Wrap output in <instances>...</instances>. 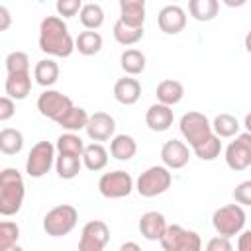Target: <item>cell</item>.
I'll return each instance as SVG.
<instances>
[{
    "mask_svg": "<svg viewBox=\"0 0 251 251\" xmlns=\"http://www.w3.org/2000/svg\"><path fill=\"white\" fill-rule=\"evenodd\" d=\"M39 49L51 57H71L75 51V39L69 33L67 24L59 16H47L39 24Z\"/></svg>",
    "mask_w": 251,
    "mask_h": 251,
    "instance_id": "obj_1",
    "label": "cell"
},
{
    "mask_svg": "<svg viewBox=\"0 0 251 251\" xmlns=\"http://www.w3.org/2000/svg\"><path fill=\"white\" fill-rule=\"evenodd\" d=\"M25 184L18 169L0 171V216H16L24 204Z\"/></svg>",
    "mask_w": 251,
    "mask_h": 251,
    "instance_id": "obj_2",
    "label": "cell"
},
{
    "mask_svg": "<svg viewBox=\"0 0 251 251\" xmlns=\"http://www.w3.org/2000/svg\"><path fill=\"white\" fill-rule=\"evenodd\" d=\"M173 182V175L171 169H167L165 165H153L147 171H143L135 182V190L143 196V198H153L159 196L163 192H167L171 188Z\"/></svg>",
    "mask_w": 251,
    "mask_h": 251,
    "instance_id": "obj_3",
    "label": "cell"
},
{
    "mask_svg": "<svg viewBox=\"0 0 251 251\" xmlns=\"http://www.w3.org/2000/svg\"><path fill=\"white\" fill-rule=\"evenodd\" d=\"M78 222V212L71 204H59L51 208L43 218V231L51 237H63L75 229Z\"/></svg>",
    "mask_w": 251,
    "mask_h": 251,
    "instance_id": "obj_4",
    "label": "cell"
},
{
    "mask_svg": "<svg viewBox=\"0 0 251 251\" xmlns=\"http://www.w3.org/2000/svg\"><path fill=\"white\" fill-rule=\"evenodd\" d=\"M245 222H247V216H245V210L241 204H226L222 208H218L212 216V226L216 229L218 235H224V237H233L237 235L243 227H245Z\"/></svg>",
    "mask_w": 251,
    "mask_h": 251,
    "instance_id": "obj_5",
    "label": "cell"
},
{
    "mask_svg": "<svg viewBox=\"0 0 251 251\" xmlns=\"http://www.w3.org/2000/svg\"><path fill=\"white\" fill-rule=\"evenodd\" d=\"M159 241L165 251H200L202 247L200 235L178 224H173V226L167 224L165 233L161 235Z\"/></svg>",
    "mask_w": 251,
    "mask_h": 251,
    "instance_id": "obj_6",
    "label": "cell"
},
{
    "mask_svg": "<svg viewBox=\"0 0 251 251\" xmlns=\"http://www.w3.org/2000/svg\"><path fill=\"white\" fill-rule=\"evenodd\" d=\"M55 165V145L51 141H37L25 161V173L31 178H41Z\"/></svg>",
    "mask_w": 251,
    "mask_h": 251,
    "instance_id": "obj_7",
    "label": "cell"
},
{
    "mask_svg": "<svg viewBox=\"0 0 251 251\" xmlns=\"http://www.w3.org/2000/svg\"><path fill=\"white\" fill-rule=\"evenodd\" d=\"M98 190L104 198L110 200H118V198H126L131 194L133 190V178L129 173L126 171H112V173H104L98 180Z\"/></svg>",
    "mask_w": 251,
    "mask_h": 251,
    "instance_id": "obj_8",
    "label": "cell"
},
{
    "mask_svg": "<svg viewBox=\"0 0 251 251\" xmlns=\"http://www.w3.org/2000/svg\"><path fill=\"white\" fill-rule=\"evenodd\" d=\"M180 133L182 137L188 141L190 147L198 145L200 141H204L208 135H212V126H210V120L202 114V112H186L182 118H180Z\"/></svg>",
    "mask_w": 251,
    "mask_h": 251,
    "instance_id": "obj_9",
    "label": "cell"
},
{
    "mask_svg": "<svg viewBox=\"0 0 251 251\" xmlns=\"http://www.w3.org/2000/svg\"><path fill=\"white\" fill-rule=\"evenodd\" d=\"M226 149V165L239 173L251 167V133H237Z\"/></svg>",
    "mask_w": 251,
    "mask_h": 251,
    "instance_id": "obj_10",
    "label": "cell"
},
{
    "mask_svg": "<svg viewBox=\"0 0 251 251\" xmlns=\"http://www.w3.org/2000/svg\"><path fill=\"white\" fill-rule=\"evenodd\" d=\"M110 241V227L102 220H90L82 226L78 249L80 251H102Z\"/></svg>",
    "mask_w": 251,
    "mask_h": 251,
    "instance_id": "obj_11",
    "label": "cell"
},
{
    "mask_svg": "<svg viewBox=\"0 0 251 251\" xmlns=\"http://www.w3.org/2000/svg\"><path fill=\"white\" fill-rule=\"evenodd\" d=\"M71 106H73V100L67 94H63L59 90H51V88L43 90L39 94V98H37V110H39V114L45 116V118H49V120H53V122L57 118H61Z\"/></svg>",
    "mask_w": 251,
    "mask_h": 251,
    "instance_id": "obj_12",
    "label": "cell"
},
{
    "mask_svg": "<svg viewBox=\"0 0 251 251\" xmlns=\"http://www.w3.org/2000/svg\"><path fill=\"white\" fill-rule=\"evenodd\" d=\"M84 129L92 141H108L116 133V120L106 112H94L88 116Z\"/></svg>",
    "mask_w": 251,
    "mask_h": 251,
    "instance_id": "obj_13",
    "label": "cell"
},
{
    "mask_svg": "<svg viewBox=\"0 0 251 251\" xmlns=\"http://www.w3.org/2000/svg\"><path fill=\"white\" fill-rule=\"evenodd\" d=\"M157 24H159V29L163 33L176 35L186 25V12L176 4H169V6L161 8V12L157 16Z\"/></svg>",
    "mask_w": 251,
    "mask_h": 251,
    "instance_id": "obj_14",
    "label": "cell"
},
{
    "mask_svg": "<svg viewBox=\"0 0 251 251\" xmlns=\"http://www.w3.org/2000/svg\"><path fill=\"white\" fill-rule=\"evenodd\" d=\"M190 159V151H188V145L184 141H178V139H169L163 143L161 147V161L167 169H182L186 167Z\"/></svg>",
    "mask_w": 251,
    "mask_h": 251,
    "instance_id": "obj_15",
    "label": "cell"
},
{
    "mask_svg": "<svg viewBox=\"0 0 251 251\" xmlns=\"http://www.w3.org/2000/svg\"><path fill=\"white\" fill-rule=\"evenodd\" d=\"M173 120H175V114L171 106L161 104V102L149 106V110L145 112V124L153 131H167L173 126Z\"/></svg>",
    "mask_w": 251,
    "mask_h": 251,
    "instance_id": "obj_16",
    "label": "cell"
},
{
    "mask_svg": "<svg viewBox=\"0 0 251 251\" xmlns=\"http://www.w3.org/2000/svg\"><path fill=\"white\" fill-rule=\"evenodd\" d=\"M165 227H167V220L161 212L151 210L139 218V233L149 241L161 239V235L165 233Z\"/></svg>",
    "mask_w": 251,
    "mask_h": 251,
    "instance_id": "obj_17",
    "label": "cell"
},
{
    "mask_svg": "<svg viewBox=\"0 0 251 251\" xmlns=\"http://www.w3.org/2000/svg\"><path fill=\"white\" fill-rule=\"evenodd\" d=\"M141 96V84L137 78L133 76H124V78H118L116 84H114V98L124 104V106H131L139 100Z\"/></svg>",
    "mask_w": 251,
    "mask_h": 251,
    "instance_id": "obj_18",
    "label": "cell"
},
{
    "mask_svg": "<svg viewBox=\"0 0 251 251\" xmlns=\"http://www.w3.org/2000/svg\"><path fill=\"white\" fill-rule=\"evenodd\" d=\"M6 94L12 98V100H24L27 98V94L31 92V75L29 71H24V73H8V78H6Z\"/></svg>",
    "mask_w": 251,
    "mask_h": 251,
    "instance_id": "obj_19",
    "label": "cell"
},
{
    "mask_svg": "<svg viewBox=\"0 0 251 251\" xmlns=\"http://www.w3.org/2000/svg\"><path fill=\"white\" fill-rule=\"evenodd\" d=\"M120 22L141 27L145 22V0H120Z\"/></svg>",
    "mask_w": 251,
    "mask_h": 251,
    "instance_id": "obj_20",
    "label": "cell"
},
{
    "mask_svg": "<svg viewBox=\"0 0 251 251\" xmlns=\"http://www.w3.org/2000/svg\"><path fill=\"white\" fill-rule=\"evenodd\" d=\"M157 102L167 104V106H175L182 100L184 96V86L182 82L175 80V78H165L157 84Z\"/></svg>",
    "mask_w": 251,
    "mask_h": 251,
    "instance_id": "obj_21",
    "label": "cell"
},
{
    "mask_svg": "<svg viewBox=\"0 0 251 251\" xmlns=\"http://www.w3.org/2000/svg\"><path fill=\"white\" fill-rule=\"evenodd\" d=\"M80 161L82 165L96 173V171H102L106 165H108V151L104 149V145L100 143H90V145H84L82 149V155H80Z\"/></svg>",
    "mask_w": 251,
    "mask_h": 251,
    "instance_id": "obj_22",
    "label": "cell"
},
{
    "mask_svg": "<svg viewBox=\"0 0 251 251\" xmlns=\"http://www.w3.org/2000/svg\"><path fill=\"white\" fill-rule=\"evenodd\" d=\"M33 78L39 86L49 88L59 80V65L53 59H41L33 67Z\"/></svg>",
    "mask_w": 251,
    "mask_h": 251,
    "instance_id": "obj_23",
    "label": "cell"
},
{
    "mask_svg": "<svg viewBox=\"0 0 251 251\" xmlns=\"http://www.w3.org/2000/svg\"><path fill=\"white\" fill-rule=\"evenodd\" d=\"M137 153V143L131 135H126V133H120V135H114L112 141H110V155L118 161H129L133 155Z\"/></svg>",
    "mask_w": 251,
    "mask_h": 251,
    "instance_id": "obj_24",
    "label": "cell"
},
{
    "mask_svg": "<svg viewBox=\"0 0 251 251\" xmlns=\"http://www.w3.org/2000/svg\"><path fill=\"white\" fill-rule=\"evenodd\" d=\"M220 12V0H188V14L196 22H212Z\"/></svg>",
    "mask_w": 251,
    "mask_h": 251,
    "instance_id": "obj_25",
    "label": "cell"
},
{
    "mask_svg": "<svg viewBox=\"0 0 251 251\" xmlns=\"http://www.w3.org/2000/svg\"><path fill=\"white\" fill-rule=\"evenodd\" d=\"M75 49L84 57H92L102 49V35L94 29L80 31L78 37L75 39Z\"/></svg>",
    "mask_w": 251,
    "mask_h": 251,
    "instance_id": "obj_26",
    "label": "cell"
},
{
    "mask_svg": "<svg viewBox=\"0 0 251 251\" xmlns=\"http://www.w3.org/2000/svg\"><path fill=\"white\" fill-rule=\"evenodd\" d=\"M63 129H67V131H80V129H84V126H86V122H88V114H86V110L84 108H78V106H71L61 118H57L55 120Z\"/></svg>",
    "mask_w": 251,
    "mask_h": 251,
    "instance_id": "obj_27",
    "label": "cell"
},
{
    "mask_svg": "<svg viewBox=\"0 0 251 251\" xmlns=\"http://www.w3.org/2000/svg\"><path fill=\"white\" fill-rule=\"evenodd\" d=\"M24 149V135L16 127H4L0 131V153L18 155Z\"/></svg>",
    "mask_w": 251,
    "mask_h": 251,
    "instance_id": "obj_28",
    "label": "cell"
},
{
    "mask_svg": "<svg viewBox=\"0 0 251 251\" xmlns=\"http://www.w3.org/2000/svg\"><path fill=\"white\" fill-rule=\"evenodd\" d=\"M80 167H82L80 157L65 155V153H59V157H55V171H57V175H59L63 180L75 178V176L80 173Z\"/></svg>",
    "mask_w": 251,
    "mask_h": 251,
    "instance_id": "obj_29",
    "label": "cell"
},
{
    "mask_svg": "<svg viewBox=\"0 0 251 251\" xmlns=\"http://www.w3.org/2000/svg\"><path fill=\"white\" fill-rule=\"evenodd\" d=\"M120 67L126 75L135 76L145 69V55L139 49H126L120 57Z\"/></svg>",
    "mask_w": 251,
    "mask_h": 251,
    "instance_id": "obj_30",
    "label": "cell"
},
{
    "mask_svg": "<svg viewBox=\"0 0 251 251\" xmlns=\"http://www.w3.org/2000/svg\"><path fill=\"white\" fill-rule=\"evenodd\" d=\"M210 126H212V131H214L220 139L233 137V135L239 133V122H237V118L231 116V114H218Z\"/></svg>",
    "mask_w": 251,
    "mask_h": 251,
    "instance_id": "obj_31",
    "label": "cell"
},
{
    "mask_svg": "<svg viewBox=\"0 0 251 251\" xmlns=\"http://www.w3.org/2000/svg\"><path fill=\"white\" fill-rule=\"evenodd\" d=\"M78 20L86 29H98L104 24V10L100 4H82V8L78 10Z\"/></svg>",
    "mask_w": 251,
    "mask_h": 251,
    "instance_id": "obj_32",
    "label": "cell"
},
{
    "mask_svg": "<svg viewBox=\"0 0 251 251\" xmlns=\"http://www.w3.org/2000/svg\"><path fill=\"white\" fill-rule=\"evenodd\" d=\"M114 39L120 43V45H135L141 37H143V25L141 27H133V25H127L124 22H116L114 24Z\"/></svg>",
    "mask_w": 251,
    "mask_h": 251,
    "instance_id": "obj_33",
    "label": "cell"
},
{
    "mask_svg": "<svg viewBox=\"0 0 251 251\" xmlns=\"http://www.w3.org/2000/svg\"><path fill=\"white\" fill-rule=\"evenodd\" d=\"M82 149H84V141H82L80 135H76L75 131H67V133H63V135L57 137L55 151H59V153L80 157V155H82Z\"/></svg>",
    "mask_w": 251,
    "mask_h": 251,
    "instance_id": "obj_34",
    "label": "cell"
},
{
    "mask_svg": "<svg viewBox=\"0 0 251 251\" xmlns=\"http://www.w3.org/2000/svg\"><path fill=\"white\" fill-rule=\"evenodd\" d=\"M192 151H194V155H196L198 159H202V161H214V159L220 157V153H222V141H220V137H218L216 133H212V135H208L204 141H200L198 145H194Z\"/></svg>",
    "mask_w": 251,
    "mask_h": 251,
    "instance_id": "obj_35",
    "label": "cell"
},
{
    "mask_svg": "<svg viewBox=\"0 0 251 251\" xmlns=\"http://www.w3.org/2000/svg\"><path fill=\"white\" fill-rule=\"evenodd\" d=\"M18 239H20V226L16 222H0V251H10L18 249Z\"/></svg>",
    "mask_w": 251,
    "mask_h": 251,
    "instance_id": "obj_36",
    "label": "cell"
},
{
    "mask_svg": "<svg viewBox=\"0 0 251 251\" xmlns=\"http://www.w3.org/2000/svg\"><path fill=\"white\" fill-rule=\"evenodd\" d=\"M6 69L8 73H24L29 71V57L24 51H12L6 57Z\"/></svg>",
    "mask_w": 251,
    "mask_h": 251,
    "instance_id": "obj_37",
    "label": "cell"
},
{
    "mask_svg": "<svg viewBox=\"0 0 251 251\" xmlns=\"http://www.w3.org/2000/svg\"><path fill=\"white\" fill-rule=\"evenodd\" d=\"M82 8V0H57L55 10L59 18H73Z\"/></svg>",
    "mask_w": 251,
    "mask_h": 251,
    "instance_id": "obj_38",
    "label": "cell"
},
{
    "mask_svg": "<svg viewBox=\"0 0 251 251\" xmlns=\"http://www.w3.org/2000/svg\"><path fill=\"white\" fill-rule=\"evenodd\" d=\"M233 200L241 206H249L251 204V180H243L235 186L233 190Z\"/></svg>",
    "mask_w": 251,
    "mask_h": 251,
    "instance_id": "obj_39",
    "label": "cell"
},
{
    "mask_svg": "<svg viewBox=\"0 0 251 251\" xmlns=\"http://www.w3.org/2000/svg\"><path fill=\"white\" fill-rule=\"evenodd\" d=\"M16 114V104L10 96H0V122H6L14 118Z\"/></svg>",
    "mask_w": 251,
    "mask_h": 251,
    "instance_id": "obj_40",
    "label": "cell"
},
{
    "mask_svg": "<svg viewBox=\"0 0 251 251\" xmlns=\"http://www.w3.org/2000/svg\"><path fill=\"white\" fill-rule=\"evenodd\" d=\"M208 251H231V243H229V237H224V235H216L208 241L206 245Z\"/></svg>",
    "mask_w": 251,
    "mask_h": 251,
    "instance_id": "obj_41",
    "label": "cell"
},
{
    "mask_svg": "<svg viewBox=\"0 0 251 251\" xmlns=\"http://www.w3.org/2000/svg\"><path fill=\"white\" fill-rule=\"evenodd\" d=\"M10 25H12V14L6 6H0V31L10 29Z\"/></svg>",
    "mask_w": 251,
    "mask_h": 251,
    "instance_id": "obj_42",
    "label": "cell"
},
{
    "mask_svg": "<svg viewBox=\"0 0 251 251\" xmlns=\"http://www.w3.org/2000/svg\"><path fill=\"white\" fill-rule=\"evenodd\" d=\"M241 237H239V243H237V249L239 251H249V237H251V231H239Z\"/></svg>",
    "mask_w": 251,
    "mask_h": 251,
    "instance_id": "obj_43",
    "label": "cell"
},
{
    "mask_svg": "<svg viewBox=\"0 0 251 251\" xmlns=\"http://www.w3.org/2000/svg\"><path fill=\"white\" fill-rule=\"evenodd\" d=\"M226 6H229V8H241L247 0H222Z\"/></svg>",
    "mask_w": 251,
    "mask_h": 251,
    "instance_id": "obj_44",
    "label": "cell"
},
{
    "mask_svg": "<svg viewBox=\"0 0 251 251\" xmlns=\"http://www.w3.org/2000/svg\"><path fill=\"white\" fill-rule=\"evenodd\" d=\"M120 249H122V251H126V249H133V251H139V245H137V243H131V241H127V243H122V245H120Z\"/></svg>",
    "mask_w": 251,
    "mask_h": 251,
    "instance_id": "obj_45",
    "label": "cell"
},
{
    "mask_svg": "<svg viewBox=\"0 0 251 251\" xmlns=\"http://www.w3.org/2000/svg\"><path fill=\"white\" fill-rule=\"evenodd\" d=\"M173 2H176V0H173Z\"/></svg>",
    "mask_w": 251,
    "mask_h": 251,
    "instance_id": "obj_46",
    "label": "cell"
}]
</instances>
